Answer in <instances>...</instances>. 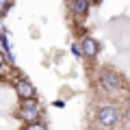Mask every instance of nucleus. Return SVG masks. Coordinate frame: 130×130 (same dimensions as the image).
Masks as SVG:
<instances>
[{
  "instance_id": "nucleus-6",
  "label": "nucleus",
  "mask_w": 130,
  "mask_h": 130,
  "mask_svg": "<svg viewBox=\"0 0 130 130\" xmlns=\"http://www.w3.org/2000/svg\"><path fill=\"white\" fill-rule=\"evenodd\" d=\"M89 11V0H72V13L76 18H85Z\"/></svg>"
},
{
  "instance_id": "nucleus-3",
  "label": "nucleus",
  "mask_w": 130,
  "mask_h": 130,
  "mask_svg": "<svg viewBox=\"0 0 130 130\" xmlns=\"http://www.w3.org/2000/svg\"><path fill=\"white\" fill-rule=\"evenodd\" d=\"M18 115L22 117V119L26 121V124L39 121V117H41V104H39L37 100H35V98H30V100H22Z\"/></svg>"
},
{
  "instance_id": "nucleus-11",
  "label": "nucleus",
  "mask_w": 130,
  "mask_h": 130,
  "mask_svg": "<svg viewBox=\"0 0 130 130\" xmlns=\"http://www.w3.org/2000/svg\"><path fill=\"white\" fill-rule=\"evenodd\" d=\"M5 61H7V56H5V52H0V67L5 65Z\"/></svg>"
},
{
  "instance_id": "nucleus-10",
  "label": "nucleus",
  "mask_w": 130,
  "mask_h": 130,
  "mask_svg": "<svg viewBox=\"0 0 130 130\" xmlns=\"http://www.w3.org/2000/svg\"><path fill=\"white\" fill-rule=\"evenodd\" d=\"M72 54L74 56H83V48H80L78 43H72Z\"/></svg>"
},
{
  "instance_id": "nucleus-1",
  "label": "nucleus",
  "mask_w": 130,
  "mask_h": 130,
  "mask_svg": "<svg viewBox=\"0 0 130 130\" xmlns=\"http://www.w3.org/2000/svg\"><path fill=\"white\" fill-rule=\"evenodd\" d=\"M119 119H121V113H119V108H117L115 104H102V106L98 108L95 121H98L100 128L111 130V128H115V126L119 124Z\"/></svg>"
},
{
  "instance_id": "nucleus-8",
  "label": "nucleus",
  "mask_w": 130,
  "mask_h": 130,
  "mask_svg": "<svg viewBox=\"0 0 130 130\" xmlns=\"http://www.w3.org/2000/svg\"><path fill=\"white\" fill-rule=\"evenodd\" d=\"M11 9V0H0V18Z\"/></svg>"
},
{
  "instance_id": "nucleus-2",
  "label": "nucleus",
  "mask_w": 130,
  "mask_h": 130,
  "mask_svg": "<svg viewBox=\"0 0 130 130\" xmlns=\"http://www.w3.org/2000/svg\"><path fill=\"white\" fill-rule=\"evenodd\" d=\"M98 85H100V89H102L104 93L113 95V93H117L121 89V76L117 74L115 70H111V67H104V70L98 74Z\"/></svg>"
},
{
  "instance_id": "nucleus-12",
  "label": "nucleus",
  "mask_w": 130,
  "mask_h": 130,
  "mask_svg": "<svg viewBox=\"0 0 130 130\" xmlns=\"http://www.w3.org/2000/svg\"><path fill=\"white\" fill-rule=\"evenodd\" d=\"M54 106H59V108H63V106H65V102H63V100H56V102H54Z\"/></svg>"
},
{
  "instance_id": "nucleus-4",
  "label": "nucleus",
  "mask_w": 130,
  "mask_h": 130,
  "mask_svg": "<svg viewBox=\"0 0 130 130\" xmlns=\"http://www.w3.org/2000/svg\"><path fill=\"white\" fill-rule=\"evenodd\" d=\"M13 89L18 91L20 100H30V98L37 95V91H35L32 83H30V80H26V78H18V80H15V85H13Z\"/></svg>"
},
{
  "instance_id": "nucleus-5",
  "label": "nucleus",
  "mask_w": 130,
  "mask_h": 130,
  "mask_svg": "<svg viewBox=\"0 0 130 130\" xmlns=\"http://www.w3.org/2000/svg\"><path fill=\"white\" fill-rule=\"evenodd\" d=\"M80 48H83V56L85 59H95L98 56V41L93 37H83Z\"/></svg>"
},
{
  "instance_id": "nucleus-7",
  "label": "nucleus",
  "mask_w": 130,
  "mask_h": 130,
  "mask_svg": "<svg viewBox=\"0 0 130 130\" xmlns=\"http://www.w3.org/2000/svg\"><path fill=\"white\" fill-rule=\"evenodd\" d=\"M24 130H48L46 124L43 121H32V124H26V128Z\"/></svg>"
},
{
  "instance_id": "nucleus-9",
  "label": "nucleus",
  "mask_w": 130,
  "mask_h": 130,
  "mask_svg": "<svg viewBox=\"0 0 130 130\" xmlns=\"http://www.w3.org/2000/svg\"><path fill=\"white\" fill-rule=\"evenodd\" d=\"M121 119H124L126 124L130 126V104H126V108H124V113H121Z\"/></svg>"
}]
</instances>
